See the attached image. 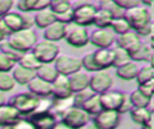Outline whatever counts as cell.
I'll list each match as a JSON object with an SVG mask.
<instances>
[{"instance_id":"cell-1","label":"cell","mask_w":154,"mask_h":129,"mask_svg":"<svg viewBox=\"0 0 154 129\" xmlns=\"http://www.w3.org/2000/svg\"><path fill=\"white\" fill-rule=\"evenodd\" d=\"M124 18L129 23L131 30H134L140 37L149 36L150 25H152V16L147 7L140 5L134 8H130L125 11Z\"/></svg>"},{"instance_id":"cell-2","label":"cell","mask_w":154,"mask_h":129,"mask_svg":"<svg viewBox=\"0 0 154 129\" xmlns=\"http://www.w3.org/2000/svg\"><path fill=\"white\" fill-rule=\"evenodd\" d=\"M40 99L41 98H38L37 95L26 90V92H20L14 94L10 99L8 104L12 105L22 115V117H28L36 111Z\"/></svg>"},{"instance_id":"cell-3","label":"cell","mask_w":154,"mask_h":129,"mask_svg":"<svg viewBox=\"0 0 154 129\" xmlns=\"http://www.w3.org/2000/svg\"><path fill=\"white\" fill-rule=\"evenodd\" d=\"M7 41L23 54L32 51L35 45L38 42L37 34L34 29H23L17 33H13L7 37Z\"/></svg>"},{"instance_id":"cell-4","label":"cell","mask_w":154,"mask_h":129,"mask_svg":"<svg viewBox=\"0 0 154 129\" xmlns=\"http://www.w3.org/2000/svg\"><path fill=\"white\" fill-rule=\"evenodd\" d=\"M97 5L93 2H77L72 6L73 23L77 27H88L94 24V17L97 12Z\"/></svg>"},{"instance_id":"cell-5","label":"cell","mask_w":154,"mask_h":129,"mask_svg":"<svg viewBox=\"0 0 154 129\" xmlns=\"http://www.w3.org/2000/svg\"><path fill=\"white\" fill-rule=\"evenodd\" d=\"M31 52L41 64H52L59 55V46L43 39L35 45Z\"/></svg>"},{"instance_id":"cell-6","label":"cell","mask_w":154,"mask_h":129,"mask_svg":"<svg viewBox=\"0 0 154 129\" xmlns=\"http://www.w3.org/2000/svg\"><path fill=\"white\" fill-rule=\"evenodd\" d=\"M60 121L71 129H81L90 122V115H88L82 107L73 106L63 115Z\"/></svg>"},{"instance_id":"cell-7","label":"cell","mask_w":154,"mask_h":129,"mask_svg":"<svg viewBox=\"0 0 154 129\" xmlns=\"http://www.w3.org/2000/svg\"><path fill=\"white\" fill-rule=\"evenodd\" d=\"M53 65L57 69L58 74L64 76H71L81 71L82 69L81 59L73 55H67V54H59L55 61L53 63Z\"/></svg>"},{"instance_id":"cell-8","label":"cell","mask_w":154,"mask_h":129,"mask_svg":"<svg viewBox=\"0 0 154 129\" xmlns=\"http://www.w3.org/2000/svg\"><path fill=\"white\" fill-rule=\"evenodd\" d=\"M113 84V78L109 72L106 70H100L90 75V81H89V88L95 93V94H102L107 90L111 89Z\"/></svg>"},{"instance_id":"cell-9","label":"cell","mask_w":154,"mask_h":129,"mask_svg":"<svg viewBox=\"0 0 154 129\" xmlns=\"http://www.w3.org/2000/svg\"><path fill=\"white\" fill-rule=\"evenodd\" d=\"M120 122V113L113 110H102L94 116L93 123L97 129H117Z\"/></svg>"},{"instance_id":"cell-10","label":"cell","mask_w":154,"mask_h":129,"mask_svg":"<svg viewBox=\"0 0 154 129\" xmlns=\"http://www.w3.org/2000/svg\"><path fill=\"white\" fill-rule=\"evenodd\" d=\"M32 124L35 129H53L58 123V118L51 112H34L30 116L25 117Z\"/></svg>"},{"instance_id":"cell-11","label":"cell","mask_w":154,"mask_h":129,"mask_svg":"<svg viewBox=\"0 0 154 129\" xmlns=\"http://www.w3.org/2000/svg\"><path fill=\"white\" fill-rule=\"evenodd\" d=\"M89 42L97 48H111L116 42L114 33L108 29H95L89 35Z\"/></svg>"},{"instance_id":"cell-12","label":"cell","mask_w":154,"mask_h":129,"mask_svg":"<svg viewBox=\"0 0 154 129\" xmlns=\"http://www.w3.org/2000/svg\"><path fill=\"white\" fill-rule=\"evenodd\" d=\"M65 40L72 47H84L87 43H89V33L85 28L76 25L75 28L67 29Z\"/></svg>"},{"instance_id":"cell-13","label":"cell","mask_w":154,"mask_h":129,"mask_svg":"<svg viewBox=\"0 0 154 129\" xmlns=\"http://www.w3.org/2000/svg\"><path fill=\"white\" fill-rule=\"evenodd\" d=\"M72 89L70 86L69 76L58 75V77L52 83V98L54 99H64L72 96Z\"/></svg>"},{"instance_id":"cell-14","label":"cell","mask_w":154,"mask_h":129,"mask_svg":"<svg viewBox=\"0 0 154 129\" xmlns=\"http://www.w3.org/2000/svg\"><path fill=\"white\" fill-rule=\"evenodd\" d=\"M124 99V92L120 90H107L100 94V101L102 110H113L118 111Z\"/></svg>"},{"instance_id":"cell-15","label":"cell","mask_w":154,"mask_h":129,"mask_svg":"<svg viewBox=\"0 0 154 129\" xmlns=\"http://www.w3.org/2000/svg\"><path fill=\"white\" fill-rule=\"evenodd\" d=\"M20 118L22 115L8 102L0 105V128L13 127Z\"/></svg>"},{"instance_id":"cell-16","label":"cell","mask_w":154,"mask_h":129,"mask_svg":"<svg viewBox=\"0 0 154 129\" xmlns=\"http://www.w3.org/2000/svg\"><path fill=\"white\" fill-rule=\"evenodd\" d=\"M94 60L99 70H107L114 65V52L113 48H97L93 52Z\"/></svg>"},{"instance_id":"cell-17","label":"cell","mask_w":154,"mask_h":129,"mask_svg":"<svg viewBox=\"0 0 154 129\" xmlns=\"http://www.w3.org/2000/svg\"><path fill=\"white\" fill-rule=\"evenodd\" d=\"M67 34V25L60 23V22H54L51 24L48 28L43 30V39L51 42H58L63 39H65Z\"/></svg>"},{"instance_id":"cell-18","label":"cell","mask_w":154,"mask_h":129,"mask_svg":"<svg viewBox=\"0 0 154 129\" xmlns=\"http://www.w3.org/2000/svg\"><path fill=\"white\" fill-rule=\"evenodd\" d=\"M141 42H142V41H141V37H140L134 30H130V31H128V33H125V34H123V35L117 36L114 43H116L117 47L123 48V49H125V51L129 53L131 49H134V48H135L136 46H138Z\"/></svg>"},{"instance_id":"cell-19","label":"cell","mask_w":154,"mask_h":129,"mask_svg":"<svg viewBox=\"0 0 154 129\" xmlns=\"http://www.w3.org/2000/svg\"><path fill=\"white\" fill-rule=\"evenodd\" d=\"M28 90L38 98H49L52 96V83H48L38 77L32 78L28 83Z\"/></svg>"},{"instance_id":"cell-20","label":"cell","mask_w":154,"mask_h":129,"mask_svg":"<svg viewBox=\"0 0 154 129\" xmlns=\"http://www.w3.org/2000/svg\"><path fill=\"white\" fill-rule=\"evenodd\" d=\"M51 0H19L16 2V7L20 13H28L31 11L38 12L49 7Z\"/></svg>"},{"instance_id":"cell-21","label":"cell","mask_w":154,"mask_h":129,"mask_svg":"<svg viewBox=\"0 0 154 129\" xmlns=\"http://www.w3.org/2000/svg\"><path fill=\"white\" fill-rule=\"evenodd\" d=\"M11 75L14 80L16 83L20 84V86H28V83L36 77V71L25 69L18 64H16V66L13 68V70L11 71Z\"/></svg>"},{"instance_id":"cell-22","label":"cell","mask_w":154,"mask_h":129,"mask_svg":"<svg viewBox=\"0 0 154 129\" xmlns=\"http://www.w3.org/2000/svg\"><path fill=\"white\" fill-rule=\"evenodd\" d=\"M69 80H70V86H71V89H72V93L73 94L89 88L90 76L87 75L85 72L78 71V72L69 76Z\"/></svg>"},{"instance_id":"cell-23","label":"cell","mask_w":154,"mask_h":129,"mask_svg":"<svg viewBox=\"0 0 154 129\" xmlns=\"http://www.w3.org/2000/svg\"><path fill=\"white\" fill-rule=\"evenodd\" d=\"M34 22H35V25L37 28L45 30L51 24H53L54 22H57V18H55V14L48 7L46 10H42V11L36 12L35 16H34Z\"/></svg>"},{"instance_id":"cell-24","label":"cell","mask_w":154,"mask_h":129,"mask_svg":"<svg viewBox=\"0 0 154 129\" xmlns=\"http://www.w3.org/2000/svg\"><path fill=\"white\" fill-rule=\"evenodd\" d=\"M152 53L153 49L150 48V46L141 42L138 46H136L134 49L129 52V55L132 61H149Z\"/></svg>"},{"instance_id":"cell-25","label":"cell","mask_w":154,"mask_h":129,"mask_svg":"<svg viewBox=\"0 0 154 129\" xmlns=\"http://www.w3.org/2000/svg\"><path fill=\"white\" fill-rule=\"evenodd\" d=\"M137 74H138V66L132 60L130 63H126V64H124V65H122V66L116 69V75L120 80H124V81L136 80Z\"/></svg>"},{"instance_id":"cell-26","label":"cell","mask_w":154,"mask_h":129,"mask_svg":"<svg viewBox=\"0 0 154 129\" xmlns=\"http://www.w3.org/2000/svg\"><path fill=\"white\" fill-rule=\"evenodd\" d=\"M73 95L69 96V98H64V99H54L53 98V104H52V110L51 112L58 118V117H63V115L70 110L71 107H73Z\"/></svg>"},{"instance_id":"cell-27","label":"cell","mask_w":154,"mask_h":129,"mask_svg":"<svg viewBox=\"0 0 154 129\" xmlns=\"http://www.w3.org/2000/svg\"><path fill=\"white\" fill-rule=\"evenodd\" d=\"M129 113H130L131 119L140 125L150 123L152 117H153V113L148 107H132Z\"/></svg>"},{"instance_id":"cell-28","label":"cell","mask_w":154,"mask_h":129,"mask_svg":"<svg viewBox=\"0 0 154 129\" xmlns=\"http://www.w3.org/2000/svg\"><path fill=\"white\" fill-rule=\"evenodd\" d=\"M58 75L59 74L53 64H42L36 70V77H38L48 83H53V81L58 77Z\"/></svg>"},{"instance_id":"cell-29","label":"cell","mask_w":154,"mask_h":129,"mask_svg":"<svg viewBox=\"0 0 154 129\" xmlns=\"http://www.w3.org/2000/svg\"><path fill=\"white\" fill-rule=\"evenodd\" d=\"M113 19V16L107 10L97 8V12L94 17V24L97 27V29H108Z\"/></svg>"},{"instance_id":"cell-30","label":"cell","mask_w":154,"mask_h":129,"mask_svg":"<svg viewBox=\"0 0 154 129\" xmlns=\"http://www.w3.org/2000/svg\"><path fill=\"white\" fill-rule=\"evenodd\" d=\"M82 109L90 116H95L99 112L102 111L101 101H100V94H94L91 95L82 106Z\"/></svg>"},{"instance_id":"cell-31","label":"cell","mask_w":154,"mask_h":129,"mask_svg":"<svg viewBox=\"0 0 154 129\" xmlns=\"http://www.w3.org/2000/svg\"><path fill=\"white\" fill-rule=\"evenodd\" d=\"M17 64L20 65V66H23V68H25V69L32 70V71H36V70L42 65V64L37 60V58L34 55V53H32L31 51L24 53Z\"/></svg>"},{"instance_id":"cell-32","label":"cell","mask_w":154,"mask_h":129,"mask_svg":"<svg viewBox=\"0 0 154 129\" xmlns=\"http://www.w3.org/2000/svg\"><path fill=\"white\" fill-rule=\"evenodd\" d=\"M99 8H103V10H107L112 16L113 18H122L124 17L125 14V11L123 8H120L116 2L114 0H102L99 2L97 5Z\"/></svg>"},{"instance_id":"cell-33","label":"cell","mask_w":154,"mask_h":129,"mask_svg":"<svg viewBox=\"0 0 154 129\" xmlns=\"http://www.w3.org/2000/svg\"><path fill=\"white\" fill-rule=\"evenodd\" d=\"M130 100L134 107H148L150 104V98L146 96L143 93H141L138 89H134L130 94Z\"/></svg>"},{"instance_id":"cell-34","label":"cell","mask_w":154,"mask_h":129,"mask_svg":"<svg viewBox=\"0 0 154 129\" xmlns=\"http://www.w3.org/2000/svg\"><path fill=\"white\" fill-rule=\"evenodd\" d=\"M0 52L4 53L5 55H7L8 58H11L12 60H14L16 63H18L19 59H20L22 55H23V53H20L19 51H17V49L7 41V39L4 40L2 42H0Z\"/></svg>"},{"instance_id":"cell-35","label":"cell","mask_w":154,"mask_h":129,"mask_svg":"<svg viewBox=\"0 0 154 129\" xmlns=\"http://www.w3.org/2000/svg\"><path fill=\"white\" fill-rule=\"evenodd\" d=\"M72 8V4L67 0H51L49 4V10L55 14H61Z\"/></svg>"},{"instance_id":"cell-36","label":"cell","mask_w":154,"mask_h":129,"mask_svg":"<svg viewBox=\"0 0 154 129\" xmlns=\"http://www.w3.org/2000/svg\"><path fill=\"white\" fill-rule=\"evenodd\" d=\"M109 28H111L112 31L116 33L118 36H119V35H123V34H125V33H128V31L131 30L129 23L126 22V19H125L124 17H122V18H114V19L112 20Z\"/></svg>"},{"instance_id":"cell-37","label":"cell","mask_w":154,"mask_h":129,"mask_svg":"<svg viewBox=\"0 0 154 129\" xmlns=\"http://www.w3.org/2000/svg\"><path fill=\"white\" fill-rule=\"evenodd\" d=\"M14 80L10 72H0V92L1 93H7L11 92L14 88Z\"/></svg>"},{"instance_id":"cell-38","label":"cell","mask_w":154,"mask_h":129,"mask_svg":"<svg viewBox=\"0 0 154 129\" xmlns=\"http://www.w3.org/2000/svg\"><path fill=\"white\" fill-rule=\"evenodd\" d=\"M152 78H154V69L150 65H146V66L138 69V74H137V77H136V81H137L138 86L147 83Z\"/></svg>"},{"instance_id":"cell-39","label":"cell","mask_w":154,"mask_h":129,"mask_svg":"<svg viewBox=\"0 0 154 129\" xmlns=\"http://www.w3.org/2000/svg\"><path fill=\"white\" fill-rule=\"evenodd\" d=\"M113 52H114V68H119L126 63H130L131 61V58L129 55V53L123 49V48H119L116 46V48H113Z\"/></svg>"},{"instance_id":"cell-40","label":"cell","mask_w":154,"mask_h":129,"mask_svg":"<svg viewBox=\"0 0 154 129\" xmlns=\"http://www.w3.org/2000/svg\"><path fill=\"white\" fill-rule=\"evenodd\" d=\"M81 63H82V68L85 69L87 71H90V72H93V74L96 72V71H100L99 68H97L96 64H95L93 52H88V53H85V54L81 58Z\"/></svg>"},{"instance_id":"cell-41","label":"cell","mask_w":154,"mask_h":129,"mask_svg":"<svg viewBox=\"0 0 154 129\" xmlns=\"http://www.w3.org/2000/svg\"><path fill=\"white\" fill-rule=\"evenodd\" d=\"M94 94H95V93H94L90 88H87V89H84V90H82V92L75 93V94H73V105H75L76 107H82L83 104H84L91 95H94Z\"/></svg>"},{"instance_id":"cell-42","label":"cell","mask_w":154,"mask_h":129,"mask_svg":"<svg viewBox=\"0 0 154 129\" xmlns=\"http://www.w3.org/2000/svg\"><path fill=\"white\" fill-rule=\"evenodd\" d=\"M16 61L0 52V72H10L16 66Z\"/></svg>"},{"instance_id":"cell-43","label":"cell","mask_w":154,"mask_h":129,"mask_svg":"<svg viewBox=\"0 0 154 129\" xmlns=\"http://www.w3.org/2000/svg\"><path fill=\"white\" fill-rule=\"evenodd\" d=\"M137 89H138L141 93H143L146 96H148V98L152 99V96L154 95V78H152L150 81H148V82L144 83V84L138 86Z\"/></svg>"},{"instance_id":"cell-44","label":"cell","mask_w":154,"mask_h":129,"mask_svg":"<svg viewBox=\"0 0 154 129\" xmlns=\"http://www.w3.org/2000/svg\"><path fill=\"white\" fill-rule=\"evenodd\" d=\"M114 2L120 8H123L124 11H128L130 8H134V7L141 5V1L140 0H114Z\"/></svg>"},{"instance_id":"cell-45","label":"cell","mask_w":154,"mask_h":129,"mask_svg":"<svg viewBox=\"0 0 154 129\" xmlns=\"http://www.w3.org/2000/svg\"><path fill=\"white\" fill-rule=\"evenodd\" d=\"M55 18H57V22H60V23L67 25V24H70V23L73 22V11L71 8L70 11H67L65 13H61V14L55 16Z\"/></svg>"},{"instance_id":"cell-46","label":"cell","mask_w":154,"mask_h":129,"mask_svg":"<svg viewBox=\"0 0 154 129\" xmlns=\"http://www.w3.org/2000/svg\"><path fill=\"white\" fill-rule=\"evenodd\" d=\"M14 2L12 0H0V18L6 16L8 12H11Z\"/></svg>"},{"instance_id":"cell-47","label":"cell","mask_w":154,"mask_h":129,"mask_svg":"<svg viewBox=\"0 0 154 129\" xmlns=\"http://www.w3.org/2000/svg\"><path fill=\"white\" fill-rule=\"evenodd\" d=\"M132 104H131V100H130V95L128 93H124V99H123V102L118 110L119 113H125V112H130V110L132 109Z\"/></svg>"},{"instance_id":"cell-48","label":"cell","mask_w":154,"mask_h":129,"mask_svg":"<svg viewBox=\"0 0 154 129\" xmlns=\"http://www.w3.org/2000/svg\"><path fill=\"white\" fill-rule=\"evenodd\" d=\"M12 129H35L34 127H32V124L29 122V119L28 118H25V117H22L13 127H11Z\"/></svg>"},{"instance_id":"cell-49","label":"cell","mask_w":154,"mask_h":129,"mask_svg":"<svg viewBox=\"0 0 154 129\" xmlns=\"http://www.w3.org/2000/svg\"><path fill=\"white\" fill-rule=\"evenodd\" d=\"M53 129H71L70 127H67L66 124H64L61 121H58V123L54 125V128Z\"/></svg>"},{"instance_id":"cell-50","label":"cell","mask_w":154,"mask_h":129,"mask_svg":"<svg viewBox=\"0 0 154 129\" xmlns=\"http://www.w3.org/2000/svg\"><path fill=\"white\" fill-rule=\"evenodd\" d=\"M81 129H97V127L93 123V122H89L87 125H84L83 128H81Z\"/></svg>"},{"instance_id":"cell-51","label":"cell","mask_w":154,"mask_h":129,"mask_svg":"<svg viewBox=\"0 0 154 129\" xmlns=\"http://www.w3.org/2000/svg\"><path fill=\"white\" fill-rule=\"evenodd\" d=\"M149 37H150V40H154V22H152V25H150V34H149Z\"/></svg>"},{"instance_id":"cell-52","label":"cell","mask_w":154,"mask_h":129,"mask_svg":"<svg viewBox=\"0 0 154 129\" xmlns=\"http://www.w3.org/2000/svg\"><path fill=\"white\" fill-rule=\"evenodd\" d=\"M2 104H6V98H5V94L0 92V105Z\"/></svg>"},{"instance_id":"cell-53","label":"cell","mask_w":154,"mask_h":129,"mask_svg":"<svg viewBox=\"0 0 154 129\" xmlns=\"http://www.w3.org/2000/svg\"><path fill=\"white\" fill-rule=\"evenodd\" d=\"M149 65L154 69V51H153V53H152V57H150V60H149Z\"/></svg>"},{"instance_id":"cell-54","label":"cell","mask_w":154,"mask_h":129,"mask_svg":"<svg viewBox=\"0 0 154 129\" xmlns=\"http://www.w3.org/2000/svg\"><path fill=\"white\" fill-rule=\"evenodd\" d=\"M141 128L142 129H152V125H150V123H146V124L141 125Z\"/></svg>"},{"instance_id":"cell-55","label":"cell","mask_w":154,"mask_h":129,"mask_svg":"<svg viewBox=\"0 0 154 129\" xmlns=\"http://www.w3.org/2000/svg\"><path fill=\"white\" fill-rule=\"evenodd\" d=\"M4 40H6V37H5V35L1 33V30H0V42H2Z\"/></svg>"},{"instance_id":"cell-56","label":"cell","mask_w":154,"mask_h":129,"mask_svg":"<svg viewBox=\"0 0 154 129\" xmlns=\"http://www.w3.org/2000/svg\"><path fill=\"white\" fill-rule=\"evenodd\" d=\"M149 46H150V48L154 51V40H150V45H149Z\"/></svg>"},{"instance_id":"cell-57","label":"cell","mask_w":154,"mask_h":129,"mask_svg":"<svg viewBox=\"0 0 154 129\" xmlns=\"http://www.w3.org/2000/svg\"><path fill=\"white\" fill-rule=\"evenodd\" d=\"M0 129H12L11 127H6V128H0Z\"/></svg>"},{"instance_id":"cell-58","label":"cell","mask_w":154,"mask_h":129,"mask_svg":"<svg viewBox=\"0 0 154 129\" xmlns=\"http://www.w3.org/2000/svg\"><path fill=\"white\" fill-rule=\"evenodd\" d=\"M152 113H153V116H154V110H153V111H152Z\"/></svg>"},{"instance_id":"cell-59","label":"cell","mask_w":154,"mask_h":129,"mask_svg":"<svg viewBox=\"0 0 154 129\" xmlns=\"http://www.w3.org/2000/svg\"><path fill=\"white\" fill-rule=\"evenodd\" d=\"M137 129H142V128H141V127H140V128H137Z\"/></svg>"}]
</instances>
